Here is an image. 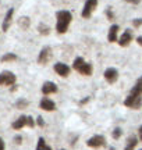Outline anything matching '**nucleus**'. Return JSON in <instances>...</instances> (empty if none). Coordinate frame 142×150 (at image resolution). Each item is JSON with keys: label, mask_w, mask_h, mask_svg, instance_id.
<instances>
[{"label": "nucleus", "mask_w": 142, "mask_h": 150, "mask_svg": "<svg viewBox=\"0 0 142 150\" xmlns=\"http://www.w3.org/2000/svg\"><path fill=\"white\" fill-rule=\"evenodd\" d=\"M56 31L57 33H66L68 31V27H70L71 21H72V14H71L68 10H60L56 13Z\"/></svg>", "instance_id": "f257e3e1"}, {"label": "nucleus", "mask_w": 142, "mask_h": 150, "mask_svg": "<svg viewBox=\"0 0 142 150\" xmlns=\"http://www.w3.org/2000/svg\"><path fill=\"white\" fill-rule=\"evenodd\" d=\"M72 68H74L77 72H80L81 75H84V76H91L92 72H93L92 64L87 63L82 57H77V59L74 60V63H72Z\"/></svg>", "instance_id": "f03ea898"}, {"label": "nucleus", "mask_w": 142, "mask_h": 150, "mask_svg": "<svg viewBox=\"0 0 142 150\" xmlns=\"http://www.w3.org/2000/svg\"><path fill=\"white\" fill-rule=\"evenodd\" d=\"M141 96L142 95H132V93H130V95L126 97L124 104H126L128 108L138 110V108H141V106H142V97Z\"/></svg>", "instance_id": "7ed1b4c3"}, {"label": "nucleus", "mask_w": 142, "mask_h": 150, "mask_svg": "<svg viewBox=\"0 0 142 150\" xmlns=\"http://www.w3.org/2000/svg\"><path fill=\"white\" fill-rule=\"evenodd\" d=\"M98 3H99V0H87L85 4H84L81 16L84 18H89V17L92 16V13L95 11V8L98 7Z\"/></svg>", "instance_id": "20e7f679"}, {"label": "nucleus", "mask_w": 142, "mask_h": 150, "mask_svg": "<svg viewBox=\"0 0 142 150\" xmlns=\"http://www.w3.org/2000/svg\"><path fill=\"white\" fill-rule=\"evenodd\" d=\"M52 57H53L52 47H49V46H45V47L40 50V53H39V56H38V63H39V64H42V65H46L50 60H52Z\"/></svg>", "instance_id": "39448f33"}, {"label": "nucleus", "mask_w": 142, "mask_h": 150, "mask_svg": "<svg viewBox=\"0 0 142 150\" xmlns=\"http://www.w3.org/2000/svg\"><path fill=\"white\" fill-rule=\"evenodd\" d=\"M16 75L10 71H3L0 72V85L1 86H10L16 83Z\"/></svg>", "instance_id": "423d86ee"}, {"label": "nucleus", "mask_w": 142, "mask_h": 150, "mask_svg": "<svg viewBox=\"0 0 142 150\" xmlns=\"http://www.w3.org/2000/svg\"><path fill=\"white\" fill-rule=\"evenodd\" d=\"M87 145L89 147H93V149H98V147H103L106 145V139L102 135H93L92 138H89L87 142Z\"/></svg>", "instance_id": "0eeeda50"}, {"label": "nucleus", "mask_w": 142, "mask_h": 150, "mask_svg": "<svg viewBox=\"0 0 142 150\" xmlns=\"http://www.w3.org/2000/svg\"><path fill=\"white\" fill-rule=\"evenodd\" d=\"M132 39H134V35H132V31L131 29H126L124 32L121 33V36L119 38V40L117 43L120 45L121 47H127L130 43L132 42Z\"/></svg>", "instance_id": "6e6552de"}, {"label": "nucleus", "mask_w": 142, "mask_h": 150, "mask_svg": "<svg viewBox=\"0 0 142 150\" xmlns=\"http://www.w3.org/2000/svg\"><path fill=\"white\" fill-rule=\"evenodd\" d=\"M103 76H104V79H106V82L114 83V82H117V79H119V71L116 70V68H113V67H109V68L104 70Z\"/></svg>", "instance_id": "1a4fd4ad"}, {"label": "nucleus", "mask_w": 142, "mask_h": 150, "mask_svg": "<svg viewBox=\"0 0 142 150\" xmlns=\"http://www.w3.org/2000/svg\"><path fill=\"white\" fill-rule=\"evenodd\" d=\"M119 31H120V27L117 24H113L111 27L109 28V32H107V40L110 43H114L119 40Z\"/></svg>", "instance_id": "9d476101"}, {"label": "nucleus", "mask_w": 142, "mask_h": 150, "mask_svg": "<svg viewBox=\"0 0 142 150\" xmlns=\"http://www.w3.org/2000/svg\"><path fill=\"white\" fill-rule=\"evenodd\" d=\"M55 71L57 75H60V76H68L70 75V67L67 64H64V63H56L55 64Z\"/></svg>", "instance_id": "9b49d317"}, {"label": "nucleus", "mask_w": 142, "mask_h": 150, "mask_svg": "<svg viewBox=\"0 0 142 150\" xmlns=\"http://www.w3.org/2000/svg\"><path fill=\"white\" fill-rule=\"evenodd\" d=\"M39 107L45 110V111H53V110H56V103L53 100L48 99V97H43L39 103Z\"/></svg>", "instance_id": "f8f14e48"}, {"label": "nucleus", "mask_w": 142, "mask_h": 150, "mask_svg": "<svg viewBox=\"0 0 142 150\" xmlns=\"http://www.w3.org/2000/svg\"><path fill=\"white\" fill-rule=\"evenodd\" d=\"M57 92V85H56L55 82H45L43 85H42V93L43 95H52V93H56Z\"/></svg>", "instance_id": "ddd939ff"}, {"label": "nucleus", "mask_w": 142, "mask_h": 150, "mask_svg": "<svg viewBox=\"0 0 142 150\" xmlns=\"http://www.w3.org/2000/svg\"><path fill=\"white\" fill-rule=\"evenodd\" d=\"M13 14H14V8H10V10L7 11V14H6L4 21H3V25H1V28H3V31H4V32L10 28L11 21H13Z\"/></svg>", "instance_id": "4468645a"}, {"label": "nucleus", "mask_w": 142, "mask_h": 150, "mask_svg": "<svg viewBox=\"0 0 142 150\" xmlns=\"http://www.w3.org/2000/svg\"><path fill=\"white\" fill-rule=\"evenodd\" d=\"M130 93H132V95H142V76H139L137 79L135 85L132 86V89Z\"/></svg>", "instance_id": "2eb2a0df"}, {"label": "nucleus", "mask_w": 142, "mask_h": 150, "mask_svg": "<svg viewBox=\"0 0 142 150\" xmlns=\"http://www.w3.org/2000/svg\"><path fill=\"white\" fill-rule=\"evenodd\" d=\"M25 125H27V117H25V115H21L18 120H16V121L13 122V128L21 129L22 127H25Z\"/></svg>", "instance_id": "dca6fc26"}, {"label": "nucleus", "mask_w": 142, "mask_h": 150, "mask_svg": "<svg viewBox=\"0 0 142 150\" xmlns=\"http://www.w3.org/2000/svg\"><path fill=\"white\" fill-rule=\"evenodd\" d=\"M138 145V139L135 138V136H130L128 139H127V146L124 150H134L135 147H137Z\"/></svg>", "instance_id": "f3484780"}, {"label": "nucleus", "mask_w": 142, "mask_h": 150, "mask_svg": "<svg viewBox=\"0 0 142 150\" xmlns=\"http://www.w3.org/2000/svg\"><path fill=\"white\" fill-rule=\"evenodd\" d=\"M29 24H31V20L28 18V17H21L20 20H18V25L22 28V29H27L29 27Z\"/></svg>", "instance_id": "a211bd4d"}, {"label": "nucleus", "mask_w": 142, "mask_h": 150, "mask_svg": "<svg viewBox=\"0 0 142 150\" xmlns=\"http://www.w3.org/2000/svg\"><path fill=\"white\" fill-rule=\"evenodd\" d=\"M36 150H52V147L46 145V142H45L43 138H39L38 146H36Z\"/></svg>", "instance_id": "6ab92c4d"}, {"label": "nucleus", "mask_w": 142, "mask_h": 150, "mask_svg": "<svg viewBox=\"0 0 142 150\" xmlns=\"http://www.w3.org/2000/svg\"><path fill=\"white\" fill-rule=\"evenodd\" d=\"M38 31L40 35H49L50 33V28L46 24H39L38 25Z\"/></svg>", "instance_id": "aec40b11"}, {"label": "nucleus", "mask_w": 142, "mask_h": 150, "mask_svg": "<svg viewBox=\"0 0 142 150\" xmlns=\"http://www.w3.org/2000/svg\"><path fill=\"white\" fill-rule=\"evenodd\" d=\"M16 60H17V56L14 53H7L1 57V61H4V63H7V61H16Z\"/></svg>", "instance_id": "412c9836"}, {"label": "nucleus", "mask_w": 142, "mask_h": 150, "mask_svg": "<svg viewBox=\"0 0 142 150\" xmlns=\"http://www.w3.org/2000/svg\"><path fill=\"white\" fill-rule=\"evenodd\" d=\"M106 16H107V20H109V21H113V20H114V13H113V8H111V7H107V8H106Z\"/></svg>", "instance_id": "4be33fe9"}, {"label": "nucleus", "mask_w": 142, "mask_h": 150, "mask_svg": "<svg viewBox=\"0 0 142 150\" xmlns=\"http://www.w3.org/2000/svg\"><path fill=\"white\" fill-rule=\"evenodd\" d=\"M113 138H114V139H119V138H121V135H123V129L121 128H116L114 131H113Z\"/></svg>", "instance_id": "5701e85b"}, {"label": "nucleus", "mask_w": 142, "mask_h": 150, "mask_svg": "<svg viewBox=\"0 0 142 150\" xmlns=\"http://www.w3.org/2000/svg\"><path fill=\"white\" fill-rule=\"evenodd\" d=\"M16 106H17V108H25L28 106V102L27 100H18L16 103Z\"/></svg>", "instance_id": "b1692460"}, {"label": "nucleus", "mask_w": 142, "mask_h": 150, "mask_svg": "<svg viewBox=\"0 0 142 150\" xmlns=\"http://www.w3.org/2000/svg\"><path fill=\"white\" fill-rule=\"evenodd\" d=\"M142 25V18H135L132 20V27L134 28H139Z\"/></svg>", "instance_id": "393cba45"}, {"label": "nucleus", "mask_w": 142, "mask_h": 150, "mask_svg": "<svg viewBox=\"0 0 142 150\" xmlns=\"http://www.w3.org/2000/svg\"><path fill=\"white\" fill-rule=\"evenodd\" d=\"M33 125H35V121L32 120V117H27V127L32 128Z\"/></svg>", "instance_id": "a878e982"}, {"label": "nucleus", "mask_w": 142, "mask_h": 150, "mask_svg": "<svg viewBox=\"0 0 142 150\" xmlns=\"http://www.w3.org/2000/svg\"><path fill=\"white\" fill-rule=\"evenodd\" d=\"M36 122H38V125H39V127H43V125H45V122H43V118H42V117H38V118H36Z\"/></svg>", "instance_id": "bb28decb"}, {"label": "nucleus", "mask_w": 142, "mask_h": 150, "mask_svg": "<svg viewBox=\"0 0 142 150\" xmlns=\"http://www.w3.org/2000/svg\"><path fill=\"white\" fill-rule=\"evenodd\" d=\"M127 3H131V4H139L141 0H126Z\"/></svg>", "instance_id": "cd10ccee"}, {"label": "nucleus", "mask_w": 142, "mask_h": 150, "mask_svg": "<svg viewBox=\"0 0 142 150\" xmlns=\"http://www.w3.org/2000/svg\"><path fill=\"white\" fill-rule=\"evenodd\" d=\"M138 136H139V140L142 142V125L138 128Z\"/></svg>", "instance_id": "c85d7f7f"}, {"label": "nucleus", "mask_w": 142, "mask_h": 150, "mask_svg": "<svg viewBox=\"0 0 142 150\" xmlns=\"http://www.w3.org/2000/svg\"><path fill=\"white\" fill-rule=\"evenodd\" d=\"M14 140H16V143H18V145H20V143H21V140H22V138H21V136H16V138H14Z\"/></svg>", "instance_id": "c756f323"}, {"label": "nucleus", "mask_w": 142, "mask_h": 150, "mask_svg": "<svg viewBox=\"0 0 142 150\" xmlns=\"http://www.w3.org/2000/svg\"><path fill=\"white\" fill-rule=\"evenodd\" d=\"M0 150H4V142L1 138H0Z\"/></svg>", "instance_id": "7c9ffc66"}, {"label": "nucleus", "mask_w": 142, "mask_h": 150, "mask_svg": "<svg viewBox=\"0 0 142 150\" xmlns=\"http://www.w3.org/2000/svg\"><path fill=\"white\" fill-rule=\"evenodd\" d=\"M137 43L139 45V46H142V36H138L137 38Z\"/></svg>", "instance_id": "2f4dec72"}, {"label": "nucleus", "mask_w": 142, "mask_h": 150, "mask_svg": "<svg viewBox=\"0 0 142 150\" xmlns=\"http://www.w3.org/2000/svg\"><path fill=\"white\" fill-rule=\"evenodd\" d=\"M60 150H64V149H60Z\"/></svg>", "instance_id": "473e14b6"}, {"label": "nucleus", "mask_w": 142, "mask_h": 150, "mask_svg": "<svg viewBox=\"0 0 142 150\" xmlns=\"http://www.w3.org/2000/svg\"><path fill=\"white\" fill-rule=\"evenodd\" d=\"M141 150H142V149H141Z\"/></svg>", "instance_id": "72a5a7b5"}]
</instances>
